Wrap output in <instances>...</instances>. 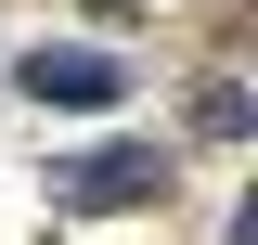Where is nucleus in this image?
Segmentation results:
<instances>
[{"instance_id":"nucleus-1","label":"nucleus","mask_w":258,"mask_h":245,"mask_svg":"<svg viewBox=\"0 0 258 245\" xmlns=\"http://www.w3.org/2000/svg\"><path fill=\"white\" fill-rule=\"evenodd\" d=\"M52 194H64L78 219H129V207H155V194H168V155H155V142H91V155H64V168H52Z\"/></svg>"},{"instance_id":"nucleus-4","label":"nucleus","mask_w":258,"mask_h":245,"mask_svg":"<svg viewBox=\"0 0 258 245\" xmlns=\"http://www.w3.org/2000/svg\"><path fill=\"white\" fill-rule=\"evenodd\" d=\"M91 13H129V0H91Z\"/></svg>"},{"instance_id":"nucleus-2","label":"nucleus","mask_w":258,"mask_h":245,"mask_svg":"<svg viewBox=\"0 0 258 245\" xmlns=\"http://www.w3.org/2000/svg\"><path fill=\"white\" fill-rule=\"evenodd\" d=\"M13 91H26V103H78V116H103V103H129V65L64 39V52H26V65H13Z\"/></svg>"},{"instance_id":"nucleus-3","label":"nucleus","mask_w":258,"mask_h":245,"mask_svg":"<svg viewBox=\"0 0 258 245\" xmlns=\"http://www.w3.org/2000/svg\"><path fill=\"white\" fill-rule=\"evenodd\" d=\"M258 129V103L232 91V78H207V91H194V142H245Z\"/></svg>"}]
</instances>
